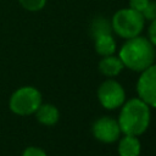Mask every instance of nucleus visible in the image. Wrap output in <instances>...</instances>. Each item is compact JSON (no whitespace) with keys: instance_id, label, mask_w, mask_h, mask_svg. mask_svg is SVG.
<instances>
[{"instance_id":"nucleus-1","label":"nucleus","mask_w":156,"mask_h":156,"mask_svg":"<svg viewBox=\"0 0 156 156\" xmlns=\"http://www.w3.org/2000/svg\"><path fill=\"white\" fill-rule=\"evenodd\" d=\"M118 57L129 69L141 72L154 63L155 49L147 38L136 35L127 39L119 50Z\"/></svg>"},{"instance_id":"nucleus-2","label":"nucleus","mask_w":156,"mask_h":156,"mask_svg":"<svg viewBox=\"0 0 156 156\" xmlns=\"http://www.w3.org/2000/svg\"><path fill=\"white\" fill-rule=\"evenodd\" d=\"M118 126L121 132L126 135H140L143 134L150 123V108L141 99L128 100L119 113Z\"/></svg>"},{"instance_id":"nucleus-3","label":"nucleus","mask_w":156,"mask_h":156,"mask_svg":"<svg viewBox=\"0 0 156 156\" xmlns=\"http://www.w3.org/2000/svg\"><path fill=\"white\" fill-rule=\"evenodd\" d=\"M112 32L124 39H130L140 33L145 26V18L141 12L135 11L130 7L119 9L116 11L111 18Z\"/></svg>"},{"instance_id":"nucleus-4","label":"nucleus","mask_w":156,"mask_h":156,"mask_svg":"<svg viewBox=\"0 0 156 156\" xmlns=\"http://www.w3.org/2000/svg\"><path fill=\"white\" fill-rule=\"evenodd\" d=\"M40 104L41 94L33 87H22L17 89L10 99L11 111L21 116L34 113Z\"/></svg>"},{"instance_id":"nucleus-5","label":"nucleus","mask_w":156,"mask_h":156,"mask_svg":"<svg viewBox=\"0 0 156 156\" xmlns=\"http://www.w3.org/2000/svg\"><path fill=\"white\" fill-rule=\"evenodd\" d=\"M136 91L139 99H141L149 106L156 107V65H151L144 71L136 83Z\"/></svg>"},{"instance_id":"nucleus-6","label":"nucleus","mask_w":156,"mask_h":156,"mask_svg":"<svg viewBox=\"0 0 156 156\" xmlns=\"http://www.w3.org/2000/svg\"><path fill=\"white\" fill-rule=\"evenodd\" d=\"M98 98L104 107L112 110L124 102L126 94L118 82L113 79H107L100 85L98 90Z\"/></svg>"},{"instance_id":"nucleus-7","label":"nucleus","mask_w":156,"mask_h":156,"mask_svg":"<svg viewBox=\"0 0 156 156\" xmlns=\"http://www.w3.org/2000/svg\"><path fill=\"white\" fill-rule=\"evenodd\" d=\"M121 133L118 122L111 117L104 116L95 121L93 124V134L94 136L102 143H113L118 139Z\"/></svg>"},{"instance_id":"nucleus-8","label":"nucleus","mask_w":156,"mask_h":156,"mask_svg":"<svg viewBox=\"0 0 156 156\" xmlns=\"http://www.w3.org/2000/svg\"><path fill=\"white\" fill-rule=\"evenodd\" d=\"M123 67H124V65L121 61V58L117 56H113V55L104 56L101 58V61L99 62V69L106 77H115V76L119 74L121 71L123 69Z\"/></svg>"},{"instance_id":"nucleus-9","label":"nucleus","mask_w":156,"mask_h":156,"mask_svg":"<svg viewBox=\"0 0 156 156\" xmlns=\"http://www.w3.org/2000/svg\"><path fill=\"white\" fill-rule=\"evenodd\" d=\"M35 112H37L38 121L43 124H46V126L55 124L60 117L58 110L54 105H50V104H44V105L40 104V106L38 107V110Z\"/></svg>"},{"instance_id":"nucleus-10","label":"nucleus","mask_w":156,"mask_h":156,"mask_svg":"<svg viewBox=\"0 0 156 156\" xmlns=\"http://www.w3.org/2000/svg\"><path fill=\"white\" fill-rule=\"evenodd\" d=\"M118 154L119 156H139L140 141L134 135H126L119 140Z\"/></svg>"},{"instance_id":"nucleus-11","label":"nucleus","mask_w":156,"mask_h":156,"mask_svg":"<svg viewBox=\"0 0 156 156\" xmlns=\"http://www.w3.org/2000/svg\"><path fill=\"white\" fill-rule=\"evenodd\" d=\"M95 39V50L101 56L113 55L116 51V40L112 34H102Z\"/></svg>"},{"instance_id":"nucleus-12","label":"nucleus","mask_w":156,"mask_h":156,"mask_svg":"<svg viewBox=\"0 0 156 156\" xmlns=\"http://www.w3.org/2000/svg\"><path fill=\"white\" fill-rule=\"evenodd\" d=\"M90 30H91L93 38H96V37L102 35V34H111L112 33L111 21H108L107 18H105L102 16H98L93 20Z\"/></svg>"},{"instance_id":"nucleus-13","label":"nucleus","mask_w":156,"mask_h":156,"mask_svg":"<svg viewBox=\"0 0 156 156\" xmlns=\"http://www.w3.org/2000/svg\"><path fill=\"white\" fill-rule=\"evenodd\" d=\"M28 11H39L46 5V0H18Z\"/></svg>"},{"instance_id":"nucleus-14","label":"nucleus","mask_w":156,"mask_h":156,"mask_svg":"<svg viewBox=\"0 0 156 156\" xmlns=\"http://www.w3.org/2000/svg\"><path fill=\"white\" fill-rule=\"evenodd\" d=\"M143 17L145 18V21H152L154 18H156V1H149L147 6L141 12Z\"/></svg>"},{"instance_id":"nucleus-15","label":"nucleus","mask_w":156,"mask_h":156,"mask_svg":"<svg viewBox=\"0 0 156 156\" xmlns=\"http://www.w3.org/2000/svg\"><path fill=\"white\" fill-rule=\"evenodd\" d=\"M149 1L150 0H129V7L135 11L143 12V10L147 6Z\"/></svg>"},{"instance_id":"nucleus-16","label":"nucleus","mask_w":156,"mask_h":156,"mask_svg":"<svg viewBox=\"0 0 156 156\" xmlns=\"http://www.w3.org/2000/svg\"><path fill=\"white\" fill-rule=\"evenodd\" d=\"M22 156H46V154L41 149H39V147L29 146V147H27L23 151V155Z\"/></svg>"},{"instance_id":"nucleus-17","label":"nucleus","mask_w":156,"mask_h":156,"mask_svg":"<svg viewBox=\"0 0 156 156\" xmlns=\"http://www.w3.org/2000/svg\"><path fill=\"white\" fill-rule=\"evenodd\" d=\"M147 34H149V40L152 43V45L155 46L156 45V18H154L149 26V29H147Z\"/></svg>"}]
</instances>
